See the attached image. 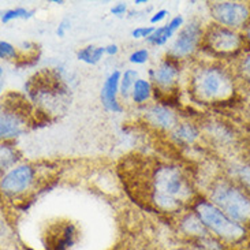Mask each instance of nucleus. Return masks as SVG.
<instances>
[{"label":"nucleus","mask_w":250,"mask_h":250,"mask_svg":"<svg viewBox=\"0 0 250 250\" xmlns=\"http://www.w3.org/2000/svg\"><path fill=\"white\" fill-rule=\"evenodd\" d=\"M156 185L159 190L156 203L166 209L175 207L174 197L179 196L183 191V181L181 174L175 168L159 169L156 175Z\"/></svg>","instance_id":"f257e3e1"},{"label":"nucleus","mask_w":250,"mask_h":250,"mask_svg":"<svg viewBox=\"0 0 250 250\" xmlns=\"http://www.w3.org/2000/svg\"><path fill=\"white\" fill-rule=\"evenodd\" d=\"M213 200L223 208L232 219L246 220L250 219V201L238 190L220 186L213 193Z\"/></svg>","instance_id":"f03ea898"},{"label":"nucleus","mask_w":250,"mask_h":250,"mask_svg":"<svg viewBox=\"0 0 250 250\" xmlns=\"http://www.w3.org/2000/svg\"><path fill=\"white\" fill-rule=\"evenodd\" d=\"M197 210H198L200 217L204 223L210 227L215 232H217L219 235L235 239V238H239L244 234V230L238 224L231 222L230 219L224 216L220 210L216 209L215 207H212L209 204H200Z\"/></svg>","instance_id":"7ed1b4c3"},{"label":"nucleus","mask_w":250,"mask_h":250,"mask_svg":"<svg viewBox=\"0 0 250 250\" xmlns=\"http://www.w3.org/2000/svg\"><path fill=\"white\" fill-rule=\"evenodd\" d=\"M212 13L216 20L227 25H239L248 18V8L237 3H217Z\"/></svg>","instance_id":"20e7f679"},{"label":"nucleus","mask_w":250,"mask_h":250,"mask_svg":"<svg viewBox=\"0 0 250 250\" xmlns=\"http://www.w3.org/2000/svg\"><path fill=\"white\" fill-rule=\"evenodd\" d=\"M33 179V172L30 167H20L7 174L1 182V188L7 193H18L25 190Z\"/></svg>","instance_id":"39448f33"},{"label":"nucleus","mask_w":250,"mask_h":250,"mask_svg":"<svg viewBox=\"0 0 250 250\" xmlns=\"http://www.w3.org/2000/svg\"><path fill=\"white\" fill-rule=\"evenodd\" d=\"M200 37V27L197 23H191L182 30V33L178 36L175 44L172 47V52L176 56L190 54L197 45V41Z\"/></svg>","instance_id":"423d86ee"},{"label":"nucleus","mask_w":250,"mask_h":250,"mask_svg":"<svg viewBox=\"0 0 250 250\" xmlns=\"http://www.w3.org/2000/svg\"><path fill=\"white\" fill-rule=\"evenodd\" d=\"M227 86V81L224 80V77L216 70H209L205 71L201 75V81H200V89L203 92L204 96L208 97H215L223 93L224 88Z\"/></svg>","instance_id":"0eeeda50"},{"label":"nucleus","mask_w":250,"mask_h":250,"mask_svg":"<svg viewBox=\"0 0 250 250\" xmlns=\"http://www.w3.org/2000/svg\"><path fill=\"white\" fill-rule=\"evenodd\" d=\"M119 77H121V73L114 71L112 74L109 75L108 80L105 81V85H104L102 92V99L104 105L111 111H115V112H121V107L116 102V90H118Z\"/></svg>","instance_id":"6e6552de"},{"label":"nucleus","mask_w":250,"mask_h":250,"mask_svg":"<svg viewBox=\"0 0 250 250\" xmlns=\"http://www.w3.org/2000/svg\"><path fill=\"white\" fill-rule=\"evenodd\" d=\"M210 42L213 44L215 49L230 51V49L237 48L238 37L235 34L227 32V30H217L210 36Z\"/></svg>","instance_id":"1a4fd4ad"},{"label":"nucleus","mask_w":250,"mask_h":250,"mask_svg":"<svg viewBox=\"0 0 250 250\" xmlns=\"http://www.w3.org/2000/svg\"><path fill=\"white\" fill-rule=\"evenodd\" d=\"M182 21L183 20L181 18V17H176V18H174V20L169 22L167 26L160 27V29L155 30V33L148 37V41L153 42V44H159V45H162V44H164V42H166V41L168 40L169 37L172 36V33L175 32L176 29L181 26Z\"/></svg>","instance_id":"9d476101"},{"label":"nucleus","mask_w":250,"mask_h":250,"mask_svg":"<svg viewBox=\"0 0 250 250\" xmlns=\"http://www.w3.org/2000/svg\"><path fill=\"white\" fill-rule=\"evenodd\" d=\"M22 123L18 119V116L11 115L8 112L1 114V137H14L20 134Z\"/></svg>","instance_id":"9b49d317"},{"label":"nucleus","mask_w":250,"mask_h":250,"mask_svg":"<svg viewBox=\"0 0 250 250\" xmlns=\"http://www.w3.org/2000/svg\"><path fill=\"white\" fill-rule=\"evenodd\" d=\"M149 116L150 119L163 127H169L174 123V116L169 112L168 109L163 108V107H155L149 111Z\"/></svg>","instance_id":"f8f14e48"},{"label":"nucleus","mask_w":250,"mask_h":250,"mask_svg":"<svg viewBox=\"0 0 250 250\" xmlns=\"http://www.w3.org/2000/svg\"><path fill=\"white\" fill-rule=\"evenodd\" d=\"M176 74H178L176 68L171 63L167 62V63H163L160 68L156 71V81L159 82V83H162V85L168 86V85H171L174 82Z\"/></svg>","instance_id":"ddd939ff"},{"label":"nucleus","mask_w":250,"mask_h":250,"mask_svg":"<svg viewBox=\"0 0 250 250\" xmlns=\"http://www.w3.org/2000/svg\"><path fill=\"white\" fill-rule=\"evenodd\" d=\"M104 52H105V48H97L96 49L93 47H86L78 52V59L90 63V64H95L100 61V58Z\"/></svg>","instance_id":"4468645a"},{"label":"nucleus","mask_w":250,"mask_h":250,"mask_svg":"<svg viewBox=\"0 0 250 250\" xmlns=\"http://www.w3.org/2000/svg\"><path fill=\"white\" fill-rule=\"evenodd\" d=\"M150 86L146 81L144 80H137L134 85V100L135 103L145 102L149 97Z\"/></svg>","instance_id":"2eb2a0df"},{"label":"nucleus","mask_w":250,"mask_h":250,"mask_svg":"<svg viewBox=\"0 0 250 250\" xmlns=\"http://www.w3.org/2000/svg\"><path fill=\"white\" fill-rule=\"evenodd\" d=\"M175 135L179 140H182V141L190 142L193 141L197 137V131L196 128L191 127L190 125H183V126H181V127L176 130Z\"/></svg>","instance_id":"dca6fc26"},{"label":"nucleus","mask_w":250,"mask_h":250,"mask_svg":"<svg viewBox=\"0 0 250 250\" xmlns=\"http://www.w3.org/2000/svg\"><path fill=\"white\" fill-rule=\"evenodd\" d=\"M33 14V11H26L23 8H17V10H8L6 13L3 14L1 21L6 23L8 21L14 20V18H29L30 15Z\"/></svg>","instance_id":"f3484780"},{"label":"nucleus","mask_w":250,"mask_h":250,"mask_svg":"<svg viewBox=\"0 0 250 250\" xmlns=\"http://www.w3.org/2000/svg\"><path fill=\"white\" fill-rule=\"evenodd\" d=\"M135 78H137V73L133 71V70H127L125 75H123V80H122V93L123 96H127L128 95V90L131 86H134L135 85Z\"/></svg>","instance_id":"a211bd4d"},{"label":"nucleus","mask_w":250,"mask_h":250,"mask_svg":"<svg viewBox=\"0 0 250 250\" xmlns=\"http://www.w3.org/2000/svg\"><path fill=\"white\" fill-rule=\"evenodd\" d=\"M185 229L189 231V232H194V234H200L203 232V224L200 223L198 220L193 219V217H189L186 222H185Z\"/></svg>","instance_id":"6ab92c4d"},{"label":"nucleus","mask_w":250,"mask_h":250,"mask_svg":"<svg viewBox=\"0 0 250 250\" xmlns=\"http://www.w3.org/2000/svg\"><path fill=\"white\" fill-rule=\"evenodd\" d=\"M14 162H15V159H14L13 150H10L7 146H3L1 148V166H3V168L8 167Z\"/></svg>","instance_id":"aec40b11"},{"label":"nucleus","mask_w":250,"mask_h":250,"mask_svg":"<svg viewBox=\"0 0 250 250\" xmlns=\"http://www.w3.org/2000/svg\"><path fill=\"white\" fill-rule=\"evenodd\" d=\"M155 33V29L153 27H138L133 30V37L135 39H141V37H149Z\"/></svg>","instance_id":"412c9836"},{"label":"nucleus","mask_w":250,"mask_h":250,"mask_svg":"<svg viewBox=\"0 0 250 250\" xmlns=\"http://www.w3.org/2000/svg\"><path fill=\"white\" fill-rule=\"evenodd\" d=\"M146 59H148V52L145 49L137 51L130 56V62H133V63H144V62H146Z\"/></svg>","instance_id":"4be33fe9"},{"label":"nucleus","mask_w":250,"mask_h":250,"mask_svg":"<svg viewBox=\"0 0 250 250\" xmlns=\"http://www.w3.org/2000/svg\"><path fill=\"white\" fill-rule=\"evenodd\" d=\"M0 55L1 58H7V56H14L15 55V49H14L8 42H4L1 41L0 42Z\"/></svg>","instance_id":"5701e85b"},{"label":"nucleus","mask_w":250,"mask_h":250,"mask_svg":"<svg viewBox=\"0 0 250 250\" xmlns=\"http://www.w3.org/2000/svg\"><path fill=\"white\" fill-rule=\"evenodd\" d=\"M111 11H112V14H115V15H119V14H122L126 11V6L121 3V4H118V6L112 7V10H111Z\"/></svg>","instance_id":"b1692460"},{"label":"nucleus","mask_w":250,"mask_h":250,"mask_svg":"<svg viewBox=\"0 0 250 250\" xmlns=\"http://www.w3.org/2000/svg\"><path fill=\"white\" fill-rule=\"evenodd\" d=\"M166 15H167V11H166V10H162V11H159V13L156 14L155 17H152V22H153V23H156V22H159V21H162L163 18H164V17H166Z\"/></svg>","instance_id":"393cba45"},{"label":"nucleus","mask_w":250,"mask_h":250,"mask_svg":"<svg viewBox=\"0 0 250 250\" xmlns=\"http://www.w3.org/2000/svg\"><path fill=\"white\" fill-rule=\"evenodd\" d=\"M241 175H242V178H244V181L248 185L250 186V168H244L242 169V172H241Z\"/></svg>","instance_id":"a878e982"},{"label":"nucleus","mask_w":250,"mask_h":250,"mask_svg":"<svg viewBox=\"0 0 250 250\" xmlns=\"http://www.w3.org/2000/svg\"><path fill=\"white\" fill-rule=\"evenodd\" d=\"M105 52L109 55L116 54V52H118V47H116V45H109V47L105 48Z\"/></svg>","instance_id":"bb28decb"},{"label":"nucleus","mask_w":250,"mask_h":250,"mask_svg":"<svg viewBox=\"0 0 250 250\" xmlns=\"http://www.w3.org/2000/svg\"><path fill=\"white\" fill-rule=\"evenodd\" d=\"M66 22H63V23H62L61 26H59V29H58V34H59V36H63V34H64V29H66Z\"/></svg>","instance_id":"cd10ccee"},{"label":"nucleus","mask_w":250,"mask_h":250,"mask_svg":"<svg viewBox=\"0 0 250 250\" xmlns=\"http://www.w3.org/2000/svg\"><path fill=\"white\" fill-rule=\"evenodd\" d=\"M245 68H246L248 71H250V58L246 61V63H245Z\"/></svg>","instance_id":"c85d7f7f"},{"label":"nucleus","mask_w":250,"mask_h":250,"mask_svg":"<svg viewBox=\"0 0 250 250\" xmlns=\"http://www.w3.org/2000/svg\"><path fill=\"white\" fill-rule=\"evenodd\" d=\"M249 34H250V32H249Z\"/></svg>","instance_id":"c756f323"}]
</instances>
